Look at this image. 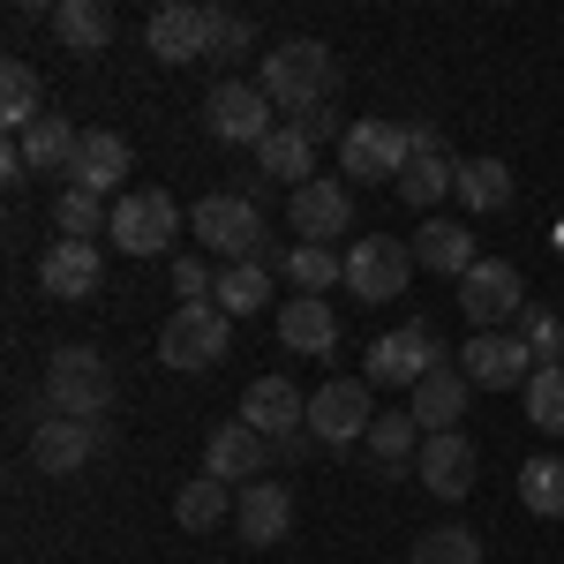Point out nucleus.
Instances as JSON below:
<instances>
[{"label":"nucleus","instance_id":"obj_11","mask_svg":"<svg viewBox=\"0 0 564 564\" xmlns=\"http://www.w3.org/2000/svg\"><path fill=\"white\" fill-rule=\"evenodd\" d=\"M271 113H279V106H271L257 84H234V76H226V84L204 98V129H212L218 143H241V151H257L263 135L279 129Z\"/></svg>","mask_w":564,"mask_h":564},{"label":"nucleus","instance_id":"obj_4","mask_svg":"<svg viewBox=\"0 0 564 564\" xmlns=\"http://www.w3.org/2000/svg\"><path fill=\"white\" fill-rule=\"evenodd\" d=\"M226 332H234V316L218 302H181L159 332V361L166 369H212V361H226Z\"/></svg>","mask_w":564,"mask_h":564},{"label":"nucleus","instance_id":"obj_33","mask_svg":"<svg viewBox=\"0 0 564 564\" xmlns=\"http://www.w3.org/2000/svg\"><path fill=\"white\" fill-rule=\"evenodd\" d=\"M286 279H294V294H332V286L347 279V257L302 241V249H286Z\"/></svg>","mask_w":564,"mask_h":564},{"label":"nucleus","instance_id":"obj_14","mask_svg":"<svg viewBox=\"0 0 564 564\" xmlns=\"http://www.w3.org/2000/svg\"><path fill=\"white\" fill-rule=\"evenodd\" d=\"M459 361H467V384L475 391H527V377L542 369L534 347L527 339H505V332H475Z\"/></svg>","mask_w":564,"mask_h":564},{"label":"nucleus","instance_id":"obj_21","mask_svg":"<svg viewBox=\"0 0 564 564\" xmlns=\"http://www.w3.org/2000/svg\"><path fill=\"white\" fill-rule=\"evenodd\" d=\"M98 444H106V422H68V414H53V422L31 430V459H39L45 475H76Z\"/></svg>","mask_w":564,"mask_h":564},{"label":"nucleus","instance_id":"obj_38","mask_svg":"<svg viewBox=\"0 0 564 564\" xmlns=\"http://www.w3.org/2000/svg\"><path fill=\"white\" fill-rule=\"evenodd\" d=\"M520 339L534 347V361H542V369H564V316H557V308L527 302L520 308Z\"/></svg>","mask_w":564,"mask_h":564},{"label":"nucleus","instance_id":"obj_30","mask_svg":"<svg viewBox=\"0 0 564 564\" xmlns=\"http://www.w3.org/2000/svg\"><path fill=\"white\" fill-rule=\"evenodd\" d=\"M459 204L467 212H505L512 204V166L505 159H459Z\"/></svg>","mask_w":564,"mask_h":564},{"label":"nucleus","instance_id":"obj_5","mask_svg":"<svg viewBox=\"0 0 564 564\" xmlns=\"http://www.w3.org/2000/svg\"><path fill=\"white\" fill-rule=\"evenodd\" d=\"M174 234H181V204L166 188H129V196L113 204V226H106V241H113L121 257H159Z\"/></svg>","mask_w":564,"mask_h":564},{"label":"nucleus","instance_id":"obj_25","mask_svg":"<svg viewBox=\"0 0 564 564\" xmlns=\"http://www.w3.org/2000/svg\"><path fill=\"white\" fill-rule=\"evenodd\" d=\"M76 143H84V129H68L61 113H39L31 129L15 135V151H23L31 174H68V166H76Z\"/></svg>","mask_w":564,"mask_h":564},{"label":"nucleus","instance_id":"obj_2","mask_svg":"<svg viewBox=\"0 0 564 564\" xmlns=\"http://www.w3.org/2000/svg\"><path fill=\"white\" fill-rule=\"evenodd\" d=\"M106 406H113V361L98 347H61L45 361V414L106 422Z\"/></svg>","mask_w":564,"mask_h":564},{"label":"nucleus","instance_id":"obj_18","mask_svg":"<svg viewBox=\"0 0 564 564\" xmlns=\"http://www.w3.org/2000/svg\"><path fill=\"white\" fill-rule=\"evenodd\" d=\"M143 39H151V53H159L166 68H181V61H204V53H212V8L174 0V8H159V15L143 23Z\"/></svg>","mask_w":564,"mask_h":564},{"label":"nucleus","instance_id":"obj_36","mask_svg":"<svg viewBox=\"0 0 564 564\" xmlns=\"http://www.w3.org/2000/svg\"><path fill=\"white\" fill-rule=\"evenodd\" d=\"M53 226H61V241H98V234L113 226V212H106L98 196H84V188H61V204H53Z\"/></svg>","mask_w":564,"mask_h":564},{"label":"nucleus","instance_id":"obj_20","mask_svg":"<svg viewBox=\"0 0 564 564\" xmlns=\"http://www.w3.org/2000/svg\"><path fill=\"white\" fill-rule=\"evenodd\" d=\"M234 527H241L249 550L286 542V527H294V489H286V481H249V489L234 497Z\"/></svg>","mask_w":564,"mask_h":564},{"label":"nucleus","instance_id":"obj_29","mask_svg":"<svg viewBox=\"0 0 564 564\" xmlns=\"http://www.w3.org/2000/svg\"><path fill=\"white\" fill-rule=\"evenodd\" d=\"M399 196H406L414 212H436L444 196H459V166H452L444 151H422V159L399 174Z\"/></svg>","mask_w":564,"mask_h":564},{"label":"nucleus","instance_id":"obj_26","mask_svg":"<svg viewBox=\"0 0 564 564\" xmlns=\"http://www.w3.org/2000/svg\"><path fill=\"white\" fill-rule=\"evenodd\" d=\"M414 263H422V271H444V279H467L481 257H475V241H467L459 218H430V226L414 234Z\"/></svg>","mask_w":564,"mask_h":564},{"label":"nucleus","instance_id":"obj_7","mask_svg":"<svg viewBox=\"0 0 564 564\" xmlns=\"http://www.w3.org/2000/svg\"><path fill=\"white\" fill-rule=\"evenodd\" d=\"M339 166H347V181H391L399 188V174L414 166V135H406V121H354L339 143Z\"/></svg>","mask_w":564,"mask_h":564},{"label":"nucleus","instance_id":"obj_22","mask_svg":"<svg viewBox=\"0 0 564 564\" xmlns=\"http://www.w3.org/2000/svg\"><path fill=\"white\" fill-rule=\"evenodd\" d=\"M467 391H475V384H467V369H430L422 384L406 391V414H414L430 436H444V430L467 422Z\"/></svg>","mask_w":564,"mask_h":564},{"label":"nucleus","instance_id":"obj_8","mask_svg":"<svg viewBox=\"0 0 564 564\" xmlns=\"http://www.w3.org/2000/svg\"><path fill=\"white\" fill-rule=\"evenodd\" d=\"M377 422V406H369V377H332L324 391H308V436L316 444H332V452H347L361 444Z\"/></svg>","mask_w":564,"mask_h":564},{"label":"nucleus","instance_id":"obj_17","mask_svg":"<svg viewBox=\"0 0 564 564\" xmlns=\"http://www.w3.org/2000/svg\"><path fill=\"white\" fill-rule=\"evenodd\" d=\"M241 422L257 436H271V444H286V436L308 430V399L286 384V377H257V384L241 391Z\"/></svg>","mask_w":564,"mask_h":564},{"label":"nucleus","instance_id":"obj_24","mask_svg":"<svg viewBox=\"0 0 564 564\" xmlns=\"http://www.w3.org/2000/svg\"><path fill=\"white\" fill-rule=\"evenodd\" d=\"M279 339L294 354H332L339 347V316H332L324 294H294V302L279 308Z\"/></svg>","mask_w":564,"mask_h":564},{"label":"nucleus","instance_id":"obj_1","mask_svg":"<svg viewBox=\"0 0 564 564\" xmlns=\"http://www.w3.org/2000/svg\"><path fill=\"white\" fill-rule=\"evenodd\" d=\"M332 76H339V61H332L324 39H286L263 53L257 90L271 106H286V113H316V106H332Z\"/></svg>","mask_w":564,"mask_h":564},{"label":"nucleus","instance_id":"obj_23","mask_svg":"<svg viewBox=\"0 0 564 564\" xmlns=\"http://www.w3.org/2000/svg\"><path fill=\"white\" fill-rule=\"evenodd\" d=\"M257 174L263 181H286V196H294L302 181H316V143H308L294 121H279V129L257 143Z\"/></svg>","mask_w":564,"mask_h":564},{"label":"nucleus","instance_id":"obj_19","mask_svg":"<svg viewBox=\"0 0 564 564\" xmlns=\"http://www.w3.org/2000/svg\"><path fill=\"white\" fill-rule=\"evenodd\" d=\"M98 279H106V263H98V241H53V249L39 257L45 302H90V294H98Z\"/></svg>","mask_w":564,"mask_h":564},{"label":"nucleus","instance_id":"obj_34","mask_svg":"<svg viewBox=\"0 0 564 564\" xmlns=\"http://www.w3.org/2000/svg\"><path fill=\"white\" fill-rule=\"evenodd\" d=\"M361 444H369V459H377V467H399L406 452H422V422H414L406 406H399V414H377Z\"/></svg>","mask_w":564,"mask_h":564},{"label":"nucleus","instance_id":"obj_41","mask_svg":"<svg viewBox=\"0 0 564 564\" xmlns=\"http://www.w3.org/2000/svg\"><path fill=\"white\" fill-rule=\"evenodd\" d=\"M174 294L181 302H204V294H218V271L204 257H174Z\"/></svg>","mask_w":564,"mask_h":564},{"label":"nucleus","instance_id":"obj_35","mask_svg":"<svg viewBox=\"0 0 564 564\" xmlns=\"http://www.w3.org/2000/svg\"><path fill=\"white\" fill-rule=\"evenodd\" d=\"M174 520L188 527V534H204V527H218V520H226V481H218V475L181 481V497H174Z\"/></svg>","mask_w":564,"mask_h":564},{"label":"nucleus","instance_id":"obj_9","mask_svg":"<svg viewBox=\"0 0 564 564\" xmlns=\"http://www.w3.org/2000/svg\"><path fill=\"white\" fill-rule=\"evenodd\" d=\"M459 308H467V324H475V332H497V324H520V308H527L520 263H505V257H481L475 271L459 279Z\"/></svg>","mask_w":564,"mask_h":564},{"label":"nucleus","instance_id":"obj_6","mask_svg":"<svg viewBox=\"0 0 564 564\" xmlns=\"http://www.w3.org/2000/svg\"><path fill=\"white\" fill-rule=\"evenodd\" d=\"M414 241H391V234H369L347 249V294L354 302H399L406 279H414Z\"/></svg>","mask_w":564,"mask_h":564},{"label":"nucleus","instance_id":"obj_40","mask_svg":"<svg viewBox=\"0 0 564 564\" xmlns=\"http://www.w3.org/2000/svg\"><path fill=\"white\" fill-rule=\"evenodd\" d=\"M249 39H257V23H249V15H226V8H212V53H218V61L249 53Z\"/></svg>","mask_w":564,"mask_h":564},{"label":"nucleus","instance_id":"obj_10","mask_svg":"<svg viewBox=\"0 0 564 564\" xmlns=\"http://www.w3.org/2000/svg\"><path fill=\"white\" fill-rule=\"evenodd\" d=\"M430 369H444V339H436V324H406V332H384L377 347H369V384H422Z\"/></svg>","mask_w":564,"mask_h":564},{"label":"nucleus","instance_id":"obj_15","mask_svg":"<svg viewBox=\"0 0 564 564\" xmlns=\"http://www.w3.org/2000/svg\"><path fill=\"white\" fill-rule=\"evenodd\" d=\"M271 452H279V444H271V436H257L249 422H241V414H234V422H218L212 444H204V475L241 481V489H249V481L271 467Z\"/></svg>","mask_w":564,"mask_h":564},{"label":"nucleus","instance_id":"obj_27","mask_svg":"<svg viewBox=\"0 0 564 564\" xmlns=\"http://www.w3.org/2000/svg\"><path fill=\"white\" fill-rule=\"evenodd\" d=\"M53 39L68 53H106L113 45V8L106 0H53Z\"/></svg>","mask_w":564,"mask_h":564},{"label":"nucleus","instance_id":"obj_31","mask_svg":"<svg viewBox=\"0 0 564 564\" xmlns=\"http://www.w3.org/2000/svg\"><path fill=\"white\" fill-rule=\"evenodd\" d=\"M39 76H31V61H0V129L23 135L31 121H39Z\"/></svg>","mask_w":564,"mask_h":564},{"label":"nucleus","instance_id":"obj_3","mask_svg":"<svg viewBox=\"0 0 564 564\" xmlns=\"http://www.w3.org/2000/svg\"><path fill=\"white\" fill-rule=\"evenodd\" d=\"M188 226H196V241H204L218 263H257L263 257V212H257V196H204V204L188 212Z\"/></svg>","mask_w":564,"mask_h":564},{"label":"nucleus","instance_id":"obj_37","mask_svg":"<svg viewBox=\"0 0 564 564\" xmlns=\"http://www.w3.org/2000/svg\"><path fill=\"white\" fill-rule=\"evenodd\" d=\"M527 422L542 436H564V369H534L527 377Z\"/></svg>","mask_w":564,"mask_h":564},{"label":"nucleus","instance_id":"obj_13","mask_svg":"<svg viewBox=\"0 0 564 564\" xmlns=\"http://www.w3.org/2000/svg\"><path fill=\"white\" fill-rule=\"evenodd\" d=\"M414 475H422V489H430V497H444V505H459V497L475 489V475H481V459H475V436H467V430L422 436V452H414Z\"/></svg>","mask_w":564,"mask_h":564},{"label":"nucleus","instance_id":"obj_39","mask_svg":"<svg viewBox=\"0 0 564 564\" xmlns=\"http://www.w3.org/2000/svg\"><path fill=\"white\" fill-rule=\"evenodd\" d=\"M406 564H481V542L467 534V527H430Z\"/></svg>","mask_w":564,"mask_h":564},{"label":"nucleus","instance_id":"obj_32","mask_svg":"<svg viewBox=\"0 0 564 564\" xmlns=\"http://www.w3.org/2000/svg\"><path fill=\"white\" fill-rule=\"evenodd\" d=\"M520 505L534 520H564V459L557 452H542V459L520 467Z\"/></svg>","mask_w":564,"mask_h":564},{"label":"nucleus","instance_id":"obj_28","mask_svg":"<svg viewBox=\"0 0 564 564\" xmlns=\"http://www.w3.org/2000/svg\"><path fill=\"white\" fill-rule=\"evenodd\" d=\"M226 316H257L263 302H271V263H218V294H212Z\"/></svg>","mask_w":564,"mask_h":564},{"label":"nucleus","instance_id":"obj_16","mask_svg":"<svg viewBox=\"0 0 564 564\" xmlns=\"http://www.w3.org/2000/svg\"><path fill=\"white\" fill-rule=\"evenodd\" d=\"M135 166V151H129V135H113V129H84V143H76V166H68V188H84V196H113L121 181H129Z\"/></svg>","mask_w":564,"mask_h":564},{"label":"nucleus","instance_id":"obj_12","mask_svg":"<svg viewBox=\"0 0 564 564\" xmlns=\"http://www.w3.org/2000/svg\"><path fill=\"white\" fill-rule=\"evenodd\" d=\"M286 226H294L302 241H316V249H332V241L354 226V188H347V174H339V181H302V188L286 196Z\"/></svg>","mask_w":564,"mask_h":564},{"label":"nucleus","instance_id":"obj_42","mask_svg":"<svg viewBox=\"0 0 564 564\" xmlns=\"http://www.w3.org/2000/svg\"><path fill=\"white\" fill-rule=\"evenodd\" d=\"M557 249H564V226H557Z\"/></svg>","mask_w":564,"mask_h":564}]
</instances>
